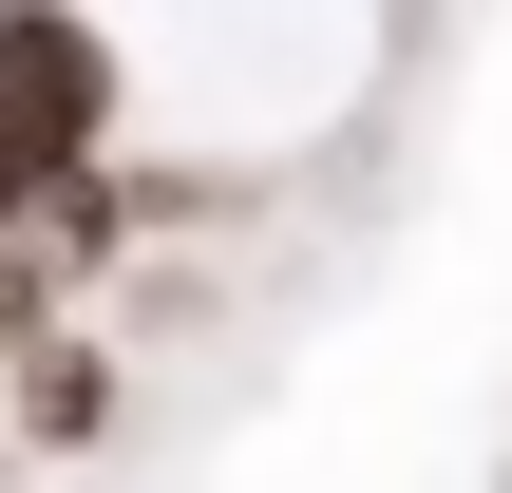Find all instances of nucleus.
<instances>
[{
	"label": "nucleus",
	"instance_id": "obj_1",
	"mask_svg": "<svg viewBox=\"0 0 512 493\" xmlns=\"http://www.w3.org/2000/svg\"><path fill=\"white\" fill-rule=\"evenodd\" d=\"M95 133H114V38L76 0H0V152L57 190V171H95Z\"/></svg>",
	"mask_w": 512,
	"mask_h": 493
},
{
	"label": "nucleus",
	"instance_id": "obj_2",
	"mask_svg": "<svg viewBox=\"0 0 512 493\" xmlns=\"http://www.w3.org/2000/svg\"><path fill=\"white\" fill-rule=\"evenodd\" d=\"M19 418H38V437H95V418H114V380H95V361H38V380H19Z\"/></svg>",
	"mask_w": 512,
	"mask_h": 493
}]
</instances>
